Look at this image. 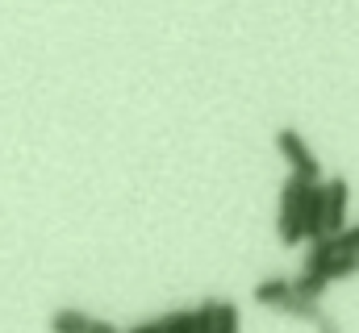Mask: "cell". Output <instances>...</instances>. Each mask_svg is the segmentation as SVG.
<instances>
[{
    "label": "cell",
    "mask_w": 359,
    "mask_h": 333,
    "mask_svg": "<svg viewBox=\"0 0 359 333\" xmlns=\"http://www.w3.org/2000/svg\"><path fill=\"white\" fill-rule=\"evenodd\" d=\"M313 330H318V333H343V325H339V321H334L330 313H322V317L313 321Z\"/></svg>",
    "instance_id": "8fae6325"
},
{
    "label": "cell",
    "mask_w": 359,
    "mask_h": 333,
    "mask_svg": "<svg viewBox=\"0 0 359 333\" xmlns=\"http://www.w3.org/2000/svg\"><path fill=\"white\" fill-rule=\"evenodd\" d=\"M238 309L234 304H226V300H217V333H238Z\"/></svg>",
    "instance_id": "30bf717a"
},
{
    "label": "cell",
    "mask_w": 359,
    "mask_h": 333,
    "mask_svg": "<svg viewBox=\"0 0 359 333\" xmlns=\"http://www.w3.org/2000/svg\"><path fill=\"white\" fill-rule=\"evenodd\" d=\"M288 292H292V275H268V279H259V283H255V300H259V304H268V309H276Z\"/></svg>",
    "instance_id": "52a82bcc"
},
{
    "label": "cell",
    "mask_w": 359,
    "mask_h": 333,
    "mask_svg": "<svg viewBox=\"0 0 359 333\" xmlns=\"http://www.w3.org/2000/svg\"><path fill=\"white\" fill-rule=\"evenodd\" d=\"M326 187V234H339L347 225V204H351V183L343 175H330L322 179Z\"/></svg>",
    "instance_id": "3957f363"
},
{
    "label": "cell",
    "mask_w": 359,
    "mask_h": 333,
    "mask_svg": "<svg viewBox=\"0 0 359 333\" xmlns=\"http://www.w3.org/2000/svg\"><path fill=\"white\" fill-rule=\"evenodd\" d=\"M126 333H163V325L159 321H142V325H134V330H126Z\"/></svg>",
    "instance_id": "7c38bea8"
},
{
    "label": "cell",
    "mask_w": 359,
    "mask_h": 333,
    "mask_svg": "<svg viewBox=\"0 0 359 333\" xmlns=\"http://www.w3.org/2000/svg\"><path fill=\"white\" fill-rule=\"evenodd\" d=\"M276 150H280V159L292 166V175H301V179H322V163H318V155L309 150V142L297 134V129H280L276 134Z\"/></svg>",
    "instance_id": "7a4b0ae2"
},
{
    "label": "cell",
    "mask_w": 359,
    "mask_h": 333,
    "mask_svg": "<svg viewBox=\"0 0 359 333\" xmlns=\"http://www.w3.org/2000/svg\"><path fill=\"white\" fill-rule=\"evenodd\" d=\"M301 225H305V242H318V238H326V187H322V179L305 187Z\"/></svg>",
    "instance_id": "277c9868"
},
{
    "label": "cell",
    "mask_w": 359,
    "mask_h": 333,
    "mask_svg": "<svg viewBox=\"0 0 359 333\" xmlns=\"http://www.w3.org/2000/svg\"><path fill=\"white\" fill-rule=\"evenodd\" d=\"M276 313H284V317H292V321H305V325H313L326 309H322V300H309V296H301V292H288L280 304H276Z\"/></svg>",
    "instance_id": "5b68a950"
},
{
    "label": "cell",
    "mask_w": 359,
    "mask_h": 333,
    "mask_svg": "<svg viewBox=\"0 0 359 333\" xmlns=\"http://www.w3.org/2000/svg\"><path fill=\"white\" fill-rule=\"evenodd\" d=\"M318 183V179H313ZM305 187L309 179L301 175H288L284 187H280V217H276V234H280V246H301L305 242V225H301V208H305Z\"/></svg>",
    "instance_id": "6da1fadb"
},
{
    "label": "cell",
    "mask_w": 359,
    "mask_h": 333,
    "mask_svg": "<svg viewBox=\"0 0 359 333\" xmlns=\"http://www.w3.org/2000/svg\"><path fill=\"white\" fill-rule=\"evenodd\" d=\"M163 333H196V309H176L168 317H159Z\"/></svg>",
    "instance_id": "9c48e42d"
},
{
    "label": "cell",
    "mask_w": 359,
    "mask_h": 333,
    "mask_svg": "<svg viewBox=\"0 0 359 333\" xmlns=\"http://www.w3.org/2000/svg\"><path fill=\"white\" fill-rule=\"evenodd\" d=\"M88 333H121V330H117V325H109V321H92Z\"/></svg>",
    "instance_id": "4fadbf2b"
},
{
    "label": "cell",
    "mask_w": 359,
    "mask_h": 333,
    "mask_svg": "<svg viewBox=\"0 0 359 333\" xmlns=\"http://www.w3.org/2000/svg\"><path fill=\"white\" fill-rule=\"evenodd\" d=\"M355 271H359V254H330L313 275H322L326 283H339V279H351Z\"/></svg>",
    "instance_id": "8992f818"
},
{
    "label": "cell",
    "mask_w": 359,
    "mask_h": 333,
    "mask_svg": "<svg viewBox=\"0 0 359 333\" xmlns=\"http://www.w3.org/2000/svg\"><path fill=\"white\" fill-rule=\"evenodd\" d=\"M92 317L84 309H59L55 317H50V333H88Z\"/></svg>",
    "instance_id": "ba28073f"
}]
</instances>
